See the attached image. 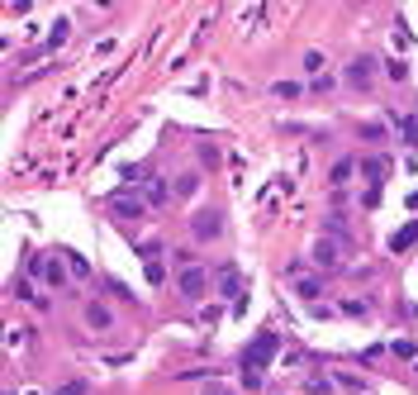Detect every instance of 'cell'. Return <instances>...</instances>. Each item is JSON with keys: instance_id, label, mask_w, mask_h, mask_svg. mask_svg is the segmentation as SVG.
Listing matches in <instances>:
<instances>
[{"instance_id": "obj_1", "label": "cell", "mask_w": 418, "mask_h": 395, "mask_svg": "<svg viewBox=\"0 0 418 395\" xmlns=\"http://www.w3.org/2000/svg\"><path fill=\"white\" fill-rule=\"evenodd\" d=\"M276 352H281V334H257V343L242 352V371H257V376H261V371L271 367Z\"/></svg>"}, {"instance_id": "obj_2", "label": "cell", "mask_w": 418, "mask_h": 395, "mask_svg": "<svg viewBox=\"0 0 418 395\" xmlns=\"http://www.w3.org/2000/svg\"><path fill=\"white\" fill-rule=\"evenodd\" d=\"M57 258H62V253H57ZM57 258H38V253H24V267L33 271V276H38V281H43V286L62 290V286H67V267L57 262Z\"/></svg>"}, {"instance_id": "obj_3", "label": "cell", "mask_w": 418, "mask_h": 395, "mask_svg": "<svg viewBox=\"0 0 418 395\" xmlns=\"http://www.w3.org/2000/svg\"><path fill=\"white\" fill-rule=\"evenodd\" d=\"M104 205L124 219H148V195H138V191H114V195H104Z\"/></svg>"}, {"instance_id": "obj_4", "label": "cell", "mask_w": 418, "mask_h": 395, "mask_svg": "<svg viewBox=\"0 0 418 395\" xmlns=\"http://www.w3.org/2000/svg\"><path fill=\"white\" fill-rule=\"evenodd\" d=\"M190 234H195V243H214V238L224 234V214L219 210H195L190 214Z\"/></svg>"}, {"instance_id": "obj_5", "label": "cell", "mask_w": 418, "mask_h": 395, "mask_svg": "<svg viewBox=\"0 0 418 395\" xmlns=\"http://www.w3.org/2000/svg\"><path fill=\"white\" fill-rule=\"evenodd\" d=\"M176 290H181L185 300H205L209 271H205V267H181V276H176Z\"/></svg>"}, {"instance_id": "obj_6", "label": "cell", "mask_w": 418, "mask_h": 395, "mask_svg": "<svg viewBox=\"0 0 418 395\" xmlns=\"http://www.w3.org/2000/svg\"><path fill=\"white\" fill-rule=\"evenodd\" d=\"M86 329H91V334H100V329H114V315L104 310L100 300H91V305H86Z\"/></svg>"}, {"instance_id": "obj_7", "label": "cell", "mask_w": 418, "mask_h": 395, "mask_svg": "<svg viewBox=\"0 0 418 395\" xmlns=\"http://www.w3.org/2000/svg\"><path fill=\"white\" fill-rule=\"evenodd\" d=\"M371 67H376L371 57H357V62L347 67V86H357V91H366V86H371Z\"/></svg>"}, {"instance_id": "obj_8", "label": "cell", "mask_w": 418, "mask_h": 395, "mask_svg": "<svg viewBox=\"0 0 418 395\" xmlns=\"http://www.w3.org/2000/svg\"><path fill=\"white\" fill-rule=\"evenodd\" d=\"M314 267H338V243L333 238H318L314 243Z\"/></svg>"}, {"instance_id": "obj_9", "label": "cell", "mask_w": 418, "mask_h": 395, "mask_svg": "<svg viewBox=\"0 0 418 395\" xmlns=\"http://www.w3.org/2000/svg\"><path fill=\"white\" fill-rule=\"evenodd\" d=\"M385 172H390V162H385V158H362V177H366V181L380 186V181H385Z\"/></svg>"}, {"instance_id": "obj_10", "label": "cell", "mask_w": 418, "mask_h": 395, "mask_svg": "<svg viewBox=\"0 0 418 395\" xmlns=\"http://www.w3.org/2000/svg\"><path fill=\"white\" fill-rule=\"evenodd\" d=\"M214 281H219V290H224V295H238V267L224 262L219 271H214Z\"/></svg>"}, {"instance_id": "obj_11", "label": "cell", "mask_w": 418, "mask_h": 395, "mask_svg": "<svg viewBox=\"0 0 418 395\" xmlns=\"http://www.w3.org/2000/svg\"><path fill=\"white\" fill-rule=\"evenodd\" d=\"M167 200H171V186L162 177H148V205H167Z\"/></svg>"}, {"instance_id": "obj_12", "label": "cell", "mask_w": 418, "mask_h": 395, "mask_svg": "<svg viewBox=\"0 0 418 395\" xmlns=\"http://www.w3.org/2000/svg\"><path fill=\"white\" fill-rule=\"evenodd\" d=\"M414 243H418V219H414V224H404V229H399V234L390 238V248H394V253H404V248H414Z\"/></svg>"}, {"instance_id": "obj_13", "label": "cell", "mask_w": 418, "mask_h": 395, "mask_svg": "<svg viewBox=\"0 0 418 395\" xmlns=\"http://www.w3.org/2000/svg\"><path fill=\"white\" fill-rule=\"evenodd\" d=\"M357 167H362L357 158H342V162H333V186H347V177H352Z\"/></svg>"}, {"instance_id": "obj_14", "label": "cell", "mask_w": 418, "mask_h": 395, "mask_svg": "<svg viewBox=\"0 0 418 395\" xmlns=\"http://www.w3.org/2000/svg\"><path fill=\"white\" fill-rule=\"evenodd\" d=\"M62 258H67V271H72L77 281H86V276H91V262H86L81 253H62Z\"/></svg>"}, {"instance_id": "obj_15", "label": "cell", "mask_w": 418, "mask_h": 395, "mask_svg": "<svg viewBox=\"0 0 418 395\" xmlns=\"http://www.w3.org/2000/svg\"><path fill=\"white\" fill-rule=\"evenodd\" d=\"M295 290H300L304 300H314V295H323V286H318L314 276H295Z\"/></svg>"}, {"instance_id": "obj_16", "label": "cell", "mask_w": 418, "mask_h": 395, "mask_svg": "<svg viewBox=\"0 0 418 395\" xmlns=\"http://www.w3.org/2000/svg\"><path fill=\"white\" fill-rule=\"evenodd\" d=\"M195 191H200V177H195V172H185L181 181H176V195L185 200V195H195Z\"/></svg>"}, {"instance_id": "obj_17", "label": "cell", "mask_w": 418, "mask_h": 395, "mask_svg": "<svg viewBox=\"0 0 418 395\" xmlns=\"http://www.w3.org/2000/svg\"><path fill=\"white\" fill-rule=\"evenodd\" d=\"M271 91H276V96H281V100H295V96H300V86H295V81H276V86H271Z\"/></svg>"}, {"instance_id": "obj_18", "label": "cell", "mask_w": 418, "mask_h": 395, "mask_svg": "<svg viewBox=\"0 0 418 395\" xmlns=\"http://www.w3.org/2000/svg\"><path fill=\"white\" fill-rule=\"evenodd\" d=\"M304 72H309V77H323V57H318V53H304Z\"/></svg>"}, {"instance_id": "obj_19", "label": "cell", "mask_w": 418, "mask_h": 395, "mask_svg": "<svg viewBox=\"0 0 418 395\" xmlns=\"http://www.w3.org/2000/svg\"><path fill=\"white\" fill-rule=\"evenodd\" d=\"M167 281V267L162 262H148V286H162Z\"/></svg>"}, {"instance_id": "obj_20", "label": "cell", "mask_w": 418, "mask_h": 395, "mask_svg": "<svg viewBox=\"0 0 418 395\" xmlns=\"http://www.w3.org/2000/svg\"><path fill=\"white\" fill-rule=\"evenodd\" d=\"M333 391V381L328 376H309V395H328Z\"/></svg>"}, {"instance_id": "obj_21", "label": "cell", "mask_w": 418, "mask_h": 395, "mask_svg": "<svg viewBox=\"0 0 418 395\" xmlns=\"http://www.w3.org/2000/svg\"><path fill=\"white\" fill-rule=\"evenodd\" d=\"M414 352H418V348H414L409 338H399V343H394V357H404V362H414Z\"/></svg>"}, {"instance_id": "obj_22", "label": "cell", "mask_w": 418, "mask_h": 395, "mask_svg": "<svg viewBox=\"0 0 418 395\" xmlns=\"http://www.w3.org/2000/svg\"><path fill=\"white\" fill-rule=\"evenodd\" d=\"M385 72H390V81H404V72H409V67H404V62L394 57V62H385Z\"/></svg>"}, {"instance_id": "obj_23", "label": "cell", "mask_w": 418, "mask_h": 395, "mask_svg": "<svg viewBox=\"0 0 418 395\" xmlns=\"http://www.w3.org/2000/svg\"><path fill=\"white\" fill-rule=\"evenodd\" d=\"M57 395H86V381H67V386H57Z\"/></svg>"}, {"instance_id": "obj_24", "label": "cell", "mask_w": 418, "mask_h": 395, "mask_svg": "<svg viewBox=\"0 0 418 395\" xmlns=\"http://www.w3.org/2000/svg\"><path fill=\"white\" fill-rule=\"evenodd\" d=\"M67 33H72V24H67V20H57V24H52V43H62Z\"/></svg>"}, {"instance_id": "obj_25", "label": "cell", "mask_w": 418, "mask_h": 395, "mask_svg": "<svg viewBox=\"0 0 418 395\" xmlns=\"http://www.w3.org/2000/svg\"><path fill=\"white\" fill-rule=\"evenodd\" d=\"M205 395H238V391H229V386H209Z\"/></svg>"}, {"instance_id": "obj_26", "label": "cell", "mask_w": 418, "mask_h": 395, "mask_svg": "<svg viewBox=\"0 0 418 395\" xmlns=\"http://www.w3.org/2000/svg\"><path fill=\"white\" fill-rule=\"evenodd\" d=\"M414 371H418V362H414Z\"/></svg>"}]
</instances>
